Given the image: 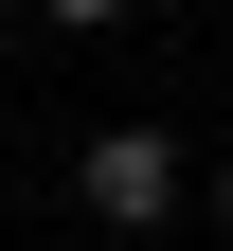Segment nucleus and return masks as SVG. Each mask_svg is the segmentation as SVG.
Wrapping results in <instances>:
<instances>
[{
	"instance_id": "1",
	"label": "nucleus",
	"mask_w": 233,
	"mask_h": 251,
	"mask_svg": "<svg viewBox=\"0 0 233 251\" xmlns=\"http://www.w3.org/2000/svg\"><path fill=\"white\" fill-rule=\"evenodd\" d=\"M90 215H108V233H161V215H180L197 198V162H180V144H161V126H108V144H90Z\"/></svg>"
},
{
	"instance_id": "2",
	"label": "nucleus",
	"mask_w": 233,
	"mask_h": 251,
	"mask_svg": "<svg viewBox=\"0 0 233 251\" xmlns=\"http://www.w3.org/2000/svg\"><path fill=\"white\" fill-rule=\"evenodd\" d=\"M36 18H72V36H90V18H126V0H36Z\"/></svg>"
},
{
	"instance_id": "3",
	"label": "nucleus",
	"mask_w": 233,
	"mask_h": 251,
	"mask_svg": "<svg viewBox=\"0 0 233 251\" xmlns=\"http://www.w3.org/2000/svg\"><path fill=\"white\" fill-rule=\"evenodd\" d=\"M215 215H233V162H215Z\"/></svg>"
}]
</instances>
